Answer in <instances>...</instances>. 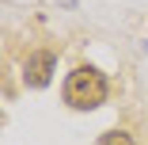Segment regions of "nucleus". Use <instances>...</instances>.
<instances>
[{
    "mask_svg": "<svg viewBox=\"0 0 148 145\" xmlns=\"http://www.w3.org/2000/svg\"><path fill=\"white\" fill-rule=\"evenodd\" d=\"M53 69H57V57L49 50H34L31 57H27V65H23V80L31 84V88H46Z\"/></svg>",
    "mask_w": 148,
    "mask_h": 145,
    "instance_id": "obj_2",
    "label": "nucleus"
},
{
    "mask_svg": "<svg viewBox=\"0 0 148 145\" xmlns=\"http://www.w3.org/2000/svg\"><path fill=\"white\" fill-rule=\"evenodd\" d=\"M106 92H110V84H106V76H103L95 65H80V69H72L69 80H65V103L76 107V111L99 107V103L106 99Z\"/></svg>",
    "mask_w": 148,
    "mask_h": 145,
    "instance_id": "obj_1",
    "label": "nucleus"
},
{
    "mask_svg": "<svg viewBox=\"0 0 148 145\" xmlns=\"http://www.w3.org/2000/svg\"><path fill=\"white\" fill-rule=\"evenodd\" d=\"M99 145H133V137H129L125 130H110V134L99 137Z\"/></svg>",
    "mask_w": 148,
    "mask_h": 145,
    "instance_id": "obj_3",
    "label": "nucleus"
}]
</instances>
